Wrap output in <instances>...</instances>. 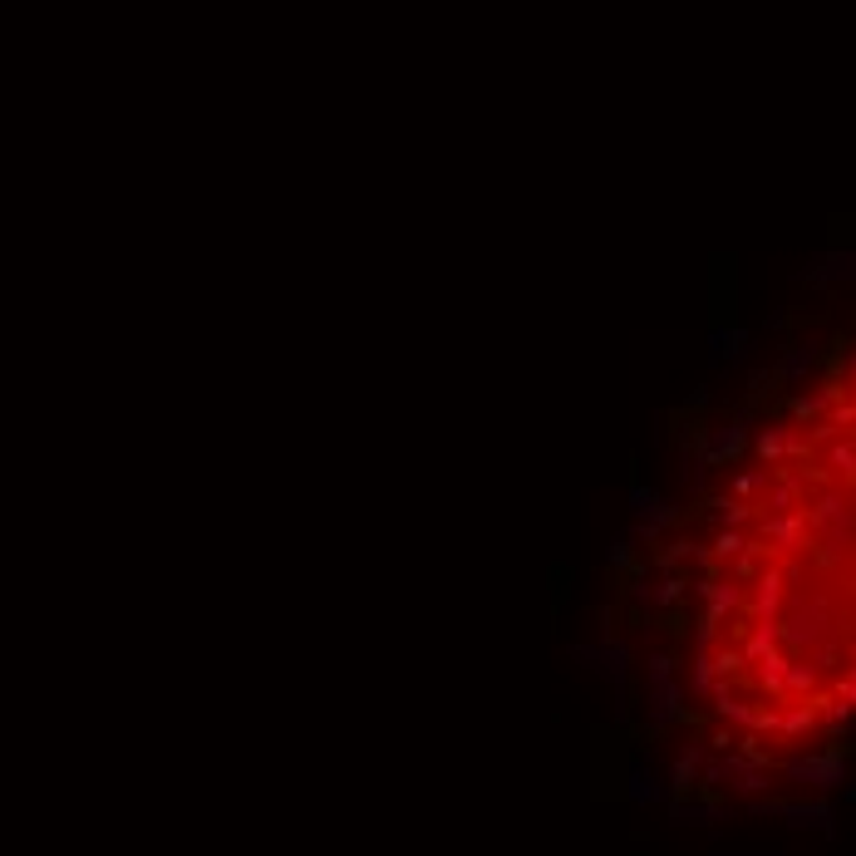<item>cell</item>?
<instances>
[{"label": "cell", "mask_w": 856, "mask_h": 856, "mask_svg": "<svg viewBox=\"0 0 856 856\" xmlns=\"http://www.w3.org/2000/svg\"><path fill=\"white\" fill-rule=\"evenodd\" d=\"M611 556H615V567H630V542H615Z\"/></svg>", "instance_id": "4"}, {"label": "cell", "mask_w": 856, "mask_h": 856, "mask_svg": "<svg viewBox=\"0 0 856 856\" xmlns=\"http://www.w3.org/2000/svg\"><path fill=\"white\" fill-rule=\"evenodd\" d=\"M748 448V423L734 419L729 428H719V434L709 438V448H704V467H719V463H734L738 453Z\"/></svg>", "instance_id": "2"}, {"label": "cell", "mask_w": 856, "mask_h": 856, "mask_svg": "<svg viewBox=\"0 0 856 856\" xmlns=\"http://www.w3.org/2000/svg\"><path fill=\"white\" fill-rule=\"evenodd\" d=\"M713 345H719V355L738 359V355H744V335H738V330H729V335H719V340H713Z\"/></svg>", "instance_id": "3"}, {"label": "cell", "mask_w": 856, "mask_h": 856, "mask_svg": "<svg viewBox=\"0 0 856 856\" xmlns=\"http://www.w3.org/2000/svg\"><path fill=\"white\" fill-rule=\"evenodd\" d=\"M758 492L753 536L729 561L734 625L699 650L694 694L744 729L748 763H773V744L856 723V335L837 340L817 394L792 399Z\"/></svg>", "instance_id": "1"}]
</instances>
